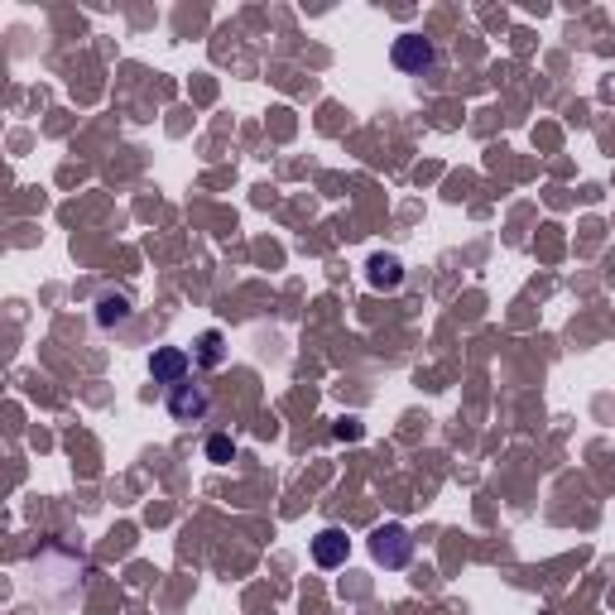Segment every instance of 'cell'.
Listing matches in <instances>:
<instances>
[{
    "label": "cell",
    "instance_id": "1",
    "mask_svg": "<svg viewBox=\"0 0 615 615\" xmlns=\"http://www.w3.org/2000/svg\"><path fill=\"white\" fill-rule=\"evenodd\" d=\"M370 558L380 567H409V558H414L409 529H404V524H380V529L370 534Z\"/></svg>",
    "mask_w": 615,
    "mask_h": 615
},
{
    "label": "cell",
    "instance_id": "2",
    "mask_svg": "<svg viewBox=\"0 0 615 615\" xmlns=\"http://www.w3.org/2000/svg\"><path fill=\"white\" fill-rule=\"evenodd\" d=\"M207 409H212V399H207V390H202V385H188V380L169 385V414L178 423L207 419Z\"/></svg>",
    "mask_w": 615,
    "mask_h": 615
},
{
    "label": "cell",
    "instance_id": "3",
    "mask_svg": "<svg viewBox=\"0 0 615 615\" xmlns=\"http://www.w3.org/2000/svg\"><path fill=\"white\" fill-rule=\"evenodd\" d=\"M390 58H394V68L399 73H423V68H433V44L423 39V34H404V39H394V49H390Z\"/></svg>",
    "mask_w": 615,
    "mask_h": 615
},
{
    "label": "cell",
    "instance_id": "4",
    "mask_svg": "<svg viewBox=\"0 0 615 615\" xmlns=\"http://www.w3.org/2000/svg\"><path fill=\"white\" fill-rule=\"evenodd\" d=\"M188 366H193V356H188L183 346H159V351L149 356V375H154L159 385H178V380H188Z\"/></svg>",
    "mask_w": 615,
    "mask_h": 615
},
{
    "label": "cell",
    "instance_id": "5",
    "mask_svg": "<svg viewBox=\"0 0 615 615\" xmlns=\"http://www.w3.org/2000/svg\"><path fill=\"white\" fill-rule=\"evenodd\" d=\"M346 553H351V539H346L342 529H322L318 539H313V563L318 567H342Z\"/></svg>",
    "mask_w": 615,
    "mask_h": 615
},
{
    "label": "cell",
    "instance_id": "6",
    "mask_svg": "<svg viewBox=\"0 0 615 615\" xmlns=\"http://www.w3.org/2000/svg\"><path fill=\"white\" fill-rule=\"evenodd\" d=\"M370 289H399V279H404V270H399V260L394 255H370Z\"/></svg>",
    "mask_w": 615,
    "mask_h": 615
},
{
    "label": "cell",
    "instance_id": "7",
    "mask_svg": "<svg viewBox=\"0 0 615 615\" xmlns=\"http://www.w3.org/2000/svg\"><path fill=\"white\" fill-rule=\"evenodd\" d=\"M121 322H130V298L101 294L97 298V327H121Z\"/></svg>",
    "mask_w": 615,
    "mask_h": 615
},
{
    "label": "cell",
    "instance_id": "8",
    "mask_svg": "<svg viewBox=\"0 0 615 615\" xmlns=\"http://www.w3.org/2000/svg\"><path fill=\"white\" fill-rule=\"evenodd\" d=\"M222 361H226V337L212 327V332L197 337V366H222Z\"/></svg>",
    "mask_w": 615,
    "mask_h": 615
},
{
    "label": "cell",
    "instance_id": "9",
    "mask_svg": "<svg viewBox=\"0 0 615 615\" xmlns=\"http://www.w3.org/2000/svg\"><path fill=\"white\" fill-rule=\"evenodd\" d=\"M231 457H236V443L226 433H212L207 438V462H231Z\"/></svg>",
    "mask_w": 615,
    "mask_h": 615
}]
</instances>
